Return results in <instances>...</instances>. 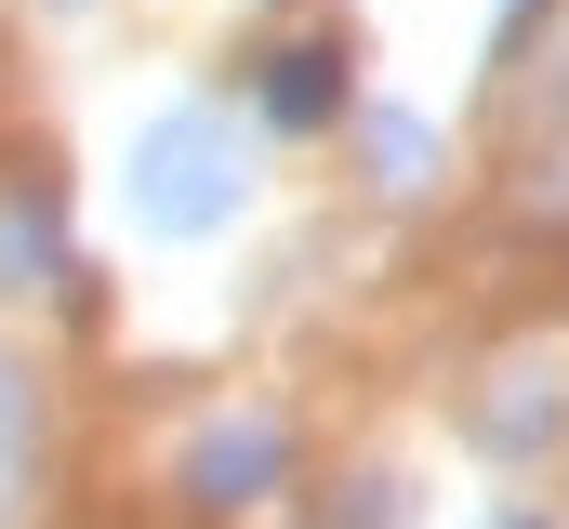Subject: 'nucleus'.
<instances>
[{"label":"nucleus","instance_id":"nucleus-8","mask_svg":"<svg viewBox=\"0 0 569 529\" xmlns=\"http://www.w3.org/2000/svg\"><path fill=\"white\" fill-rule=\"evenodd\" d=\"M490 529H543V517H490Z\"/></svg>","mask_w":569,"mask_h":529},{"label":"nucleus","instance_id":"nucleus-3","mask_svg":"<svg viewBox=\"0 0 569 529\" xmlns=\"http://www.w3.org/2000/svg\"><path fill=\"white\" fill-rule=\"evenodd\" d=\"M266 120H279V132L345 120V53H331V40H291V53H266Z\"/></svg>","mask_w":569,"mask_h":529},{"label":"nucleus","instance_id":"nucleus-4","mask_svg":"<svg viewBox=\"0 0 569 529\" xmlns=\"http://www.w3.org/2000/svg\"><path fill=\"white\" fill-rule=\"evenodd\" d=\"M53 212H40V199H0V291H40V278H53Z\"/></svg>","mask_w":569,"mask_h":529},{"label":"nucleus","instance_id":"nucleus-7","mask_svg":"<svg viewBox=\"0 0 569 529\" xmlns=\"http://www.w3.org/2000/svg\"><path fill=\"white\" fill-rule=\"evenodd\" d=\"M0 423H27V410H13V371H0Z\"/></svg>","mask_w":569,"mask_h":529},{"label":"nucleus","instance_id":"nucleus-2","mask_svg":"<svg viewBox=\"0 0 569 529\" xmlns=\"http://www.w3.org/2000/svg\"><path fill=\"white\" fill-rule=\"evenodd\" d=\"M186 490H199V503H266V490H279V423H212V437L186 450Z\"/></svg>","mask_w":569,"mask_h":529},{"label":"nucleus","instance_id":"nucleus-6","mask_svg":"<svg viewBox=\"0 0 569 529\" xmlns=\"http://www.w3.org/2000/svg\"><path fill=\"white\" fill-rule=\"evenodd\" d=\"M13 450H27V423H0V517H13Z\"/></svg>","mask_w":569,"mask_h":529},{"label":"nucleus","instance_id":"nucleus-1","mask_svg":"<svg viewBox=\"0 0 569 529\" xmlns=\"http://www.w3.org/2000/svg\"><path fill=\"white\" fill-rule=\"evenodd\" d=\"M133 212L159 239H199V226H226L239 212V132L212 120V107H159L133 146Z\"/></svg>","mask_w":569,"mask_h":529},{"label":"nucleus","instance_id":"nucleus-5","mask_svg":"<svg viewBox=\"0 0 569 529\" xmlns=\"http://www.w3.org/2000/svg\"><path fill=\"white\" fill-rule=\"evenodd\" d=\"M425 172H437V132L398 120V107H371V186H398V199H411Z\"/></svg>","mask_w":569,"mask_h":529}]
</instances>
